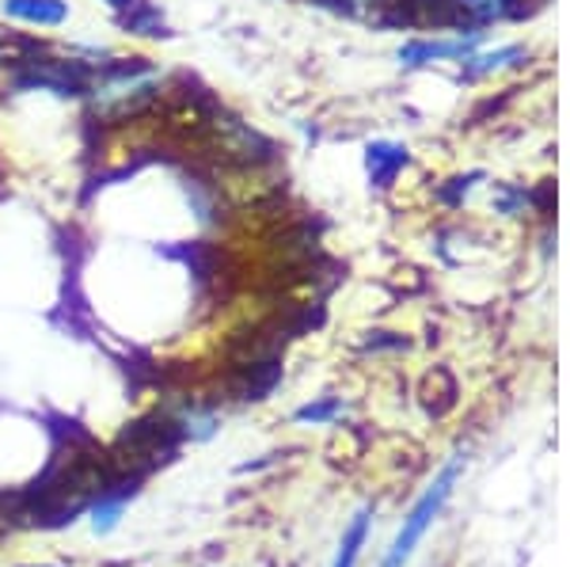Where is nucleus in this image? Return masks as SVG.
I'll list each match as a JSON object with an SVG mask.
<instances>
[{
    "instance_id": "obj_1",
    "label": "nucleus",
    "mask_w": 570,
    "mask_h": 567,
    "mask_svg": "<svg viewBox=\"0 0 570 567\" xmlns=\"http://www.w3.org/2000/svg\"><path fill=\"white\" fill-rule=\"evenodd\" d=\"M160 69L149 66L145 58L107 61V66H99V77L88 85V104L104 123H126L160 96Z\"/></svg>"
},
{
    "instance_id": "obj_2",
    "label": "nucleus",
    "mask_w": 570,
    "mask_h": 567,
    "mask_svg": "<svg viewBox=\"0 0 570 567\" xmlns=\"http://www.w3.org/2000/svg\"><path fill=\"white\" fill-rule=\"evenodd\" d=\"M461 472H464V461L456 457V461H449L445 469H441V477L434 480V488L422 496L415 507H411V515L403 518V529H400V537H395V545L389 548V556H384V564L381 567H403L415 556V548L419 541L426 537V529L434 526V518L441 515V507L449 502V496H453V483L461 480Z\"/></svg>"
},
{
    "instance_id": "obj_3",
    "label": "nucleus",
    "mask_w": 570,
    "mask_h": 567,
    "mask_svg": "<svg viewBox=\"0 0 570 567\" xmlns=\"http://www.w3.org/2000/svg\"><path fill=\"white\" fill-rule=\"evenodd\" d=\"M0 12L16 23H31V27H61L69 20V4L66 0H4Z\"/></svg>"
},
{
    "instance_id": "obj_4",
    "label": "nucleus",
    "mask_w": 570,
    "mask_h": 567,
    "mask_svg": "<svg viewBox=\"0 0 570 567\" xmlns=\"http://www.w3.org/2000/svg\"><path fill=\"white\" fill-rule=\"evenodd\" d=\"M365 534H370V510H357L354 522L346 526V534H343V545H338L335 567H354L357 564V556H362V545H365Z\"/></svg>"
},
{
    "instance_id": "obj_5",
    "label": "nucleus",
    "mask_w": 570,
    "mask_h": 567,
    "mask_svg": "<svg viewBox=\"0 0 570 567\" xmlns=\"http://www.w3.org/2000/svg\"><path fill=\"white\" fill-rule=\"evenodd\" d=\"M464 50L468 42H411L400 50V61L403 66H422V61H434V58H456Z\"/></svg>"
},
{
    "instance_id": "obj_6",
    "label": "nucleus",
    "mask_w": 570,
    "mask_h": 567,
    "mask_svg": "<svg viewBox=\"0 0 570 567\" xmlns=\"http://www.w3.org/2000/svg\"><path fill=\"white\" fill-rule=\"evenodd\" d=\"M400 164H403V153L395 149V145H373V149H370V172H373V179L381 183V187L392 179V172L400 168Z\"/></svg>"
},
{
    "instance_id": "obj_7",
    "label": "nucleus",
    "mask_w": 570,
    "mask_h": 567,
    "mask_svg": "<svg viewBox=\"0 0 570 567\" xmlns=\"http://www.w3.org/2000/svg\"><path fill=\"white\" fill-rule=\"evenodd\" d=\"M122 27L134 35H164L160 31V12H156L153 4H141V0H134L130 4V16L122 20Z\"/></svg>"
},
{
    "instance_id": "obj_8",
    "label": "nucleus",
    "mask_w": 570,
    "mask_h": 567,
    "mask_svg": "<svg viewBox=\"0 0 570 567\" xmlns=\"http://www.w3.org/2000/svg\"><path fill=\"white\" fill-rule=\"evenodd\" d=\"M122 507H126L122 496H99L96 510H91V526H96V534H110V529L118 526V518H122Z\"/></svg>"
},
{
    "instance_id": "obj_9",
    "label": "nucleus",
    "mask_w": 570,
    "mask_h": 567,
    "mask_svg": "<svg viewBox=\"0 0 570 567\" xmlns=\"http://www.w3.org/2000/svg\"><path fill=\"white\" fill-rule=\"evenodd\" d=\"M338 411V400H324V404H308L297 411V423H327L331 416Z\"/></svg>"
},
{
    "instance_id": "obj_10",
    "label": "nucleus",
    "mask_w": 570,
    "mask_h": 567,
    "mask_svg": "<svg viewBox=\"0 0 570 567\" xmlns=\"http://www.w3.org/2000/svg\"><path fill=\"white\" fill-rule=\"evenodd\" d=\"M461 8H468V12L483 16V20H491V16L502 12V0H461Z\"/></svg>"
},
{
    "instance_id": "obj_11",
    "label": "nucleus",
    "mask_w": 570,
    "mask_h": 567,
    "mask_svg": "<svg viewBox=\"0 0 570 567\" xmlns=\"http://www.w3.org/2000/svg\"><path fill=\"white\" fill-rule=\"evenodd\" d=\"M104 4H110V8H130L134 0H104Z\"/></svg>"
},
{
    "instance_id": "obj_12",
    "label": "nucleus",
    "mask_w": 570,
    "mask_h": 567,
    "mask_svg": "<svg viewBox=\"0 0 570 567\" xmlns=\"http://www.w3.org/2000/svg\"><path fill=\"white\" fill-rule=\"evenodd\" d=\"M0 66H4V35H0Z\"/></svg>"
}]
</instances>
